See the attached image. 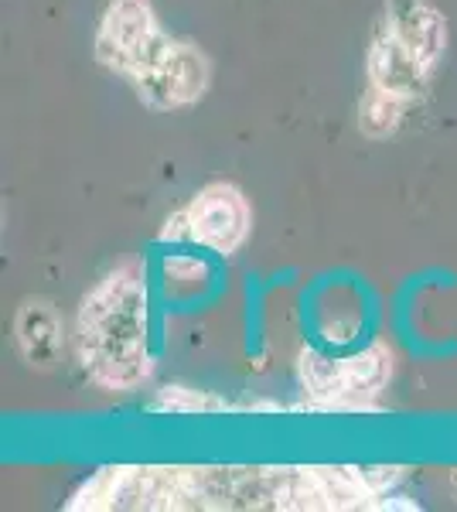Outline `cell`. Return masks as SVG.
<instances>
[{
    "label": "cell",
    "mask_w": 457,
    "mask_h": 512,
    "mask_svg": "<svg viewBox=\"0 0 457 512\" xmlns=\"http://www.w3.org/2000/svg\"><path fill=\"white\" fill-rule=\"evenodd\" d=\"M76 352L86 376L103 390H134L151 376L147 287L137 260L120 263L82 297Z\"/></svg>",
    "instance_id": "6da1fadb"
},
{
    "label": "cell",
    "mask_w": 457,
    "mask_h": 512,
    "mask_svg": "<svg viewBox=\"0 0 457 512\" xmlns=\"http://www.w3.org/2000/svg\"><path fill=\"white\" fill-rule=\"evenodd\" d=\"M393 376V352L372 345L348 359H321L318 352L301 355V386L318 410H362L382 393Z\"/></svg>",
    "instance_id": "7a4b0ae2"
},
{
    "label": "cell",
    "mask_w": 457,
    "mask_h": 512,
    "mask_svg": "<svg viewBox=\"0 0 457 512\" xmlns=\"http://www.w3.org/2000/svg\"><path fill=\"white\" fill-rule=\"evenodd\" d=\"M249 226H253V212H249L246 195L229 181H215L164 222L161 239L198 243L229 256L246 243Z\"/></svg>",
    "instance_id": "3957f363"
},
{
    "label": "cell",
    "mask_w": 457,
    "mask_h": 512,
    "mask_svg": "<svg viewBox=\"0 0 457 512\" xmlns=\"http://www.w3.org/2000/svg\"><path fill=\"white\" fill-rule=\"evenodd\" d=\"M164 38L168 35L161 31L147 0H113L96 28V59L134 82L164 45Z\"/></svg>",
    "instance_id": "277c9868"
},
{
    "label": "cell",
    "mask_w": 457,
    "mask_h": 512,
    "mask_svg": "<svg viewBox=\"0 0 457 512\" xmlns=\"http://www.w3.org/2000/svg\"><path fill=\"white\" fill-rule=\"evenodd\" d=\"M209 86V62L195 45L178 38H164L157 55L134 79L137 96L154 110H181L202 99Z\"/></svg>",
    "instance_id": "5b68a950"
},
{
    "label": "cell",
    "mask_w": 457,
    "mask_h": 512,
    "mask_svg": "<svg viewBox=\"0 0 457 512\" xmlns=\"http://www.w3.org/2000/svg\"><path fill=\"white\" fill-rule=\"evenodd\" d=\"M365 62H369V86L379 89V93L403 99V103H413L427 89V82L437 69V65L423 62L417 52L400 45L393 35H386L382 28L372 38L369 59Z\"/></svg>",
    "instance_id": "8992f818"
},
{
    "label": "cell",
    "mask_w": 457,
    "mask_h": 512,
    "mask_svg": "<svg viewBox=\"0 0 457 512\" xmlns=\"http://www.w3.org/2000/svg\"><path fill=\"white\" fill-rule=\"evenodd\" d=\"M379 28L430 65H437L447 48V21L427 0H389Z\"/></svg>",
    "instance_id": "52a82bcc"
},
{
    "label": "cell",
    "mask_w": 457,
    "mask_h": 512,
    "mask_svg": "<svg viewBox=\"0 0 457 512\" xmlns=\"http://www.w3.org/2000/svg\"><path fill=\"white\" fill-rule=\"evenodd\" d=\"M14 335H18V349L31 366L52 369L62 355V325L48 301H28L21 304L18 321H14Z\"/></svg>",
    "instance_id": "ba28073f"
},
{
    "label": "cell",
    "mask_w": 457,
    "mask_h": 512,
    "mask_svg": "<svg viewBox=\"0 0 457 512\" xmlns=\"http://www.w3.org/2000/svg\"><path fill=\"white\" fill-rule=\"evenodd\" d=\"M406 106H410V103H403V99H396L389 93H379V89L369 86V93L362 96V106H359L362 130L369 137H389L396 127H400Z\"/></svg>",
    "instance_id": "9c48e42d"
},
{
    "label": "cell",
    "mask_w": 457,
    "mask_h": 512,
    "mask_svg": "<svg viewBox=\"0 0 457 512\" xmlns=\"http://www.w3.org/2000/svg\"><path fill=\"white\" fill-rule=\"evenodd\" d=\"M157 407L161 410H226V403L215 400V396H202L195 390H185V386H174V390L161 393Z\"/></svg>",
    "instance_id": "30bf717a"
},
{
    "label": "cell",
    "mask_w": 457,
    "mask_h": 512,
    "mask_svg": "<svg viewBox=\"0 0 457 512\" xmlns=\"http://www.w3.org/2000/svg\"><path fill=\"white\" fill-rule=\"evenodd\" d=\"M164 274H168V287L174 291H181V287H188V291H195V287H202L205 280V267L198 260H171L168 267H164Z\"/></svg>",
    "instance_id": "8fae6325"
}]
</instances>
